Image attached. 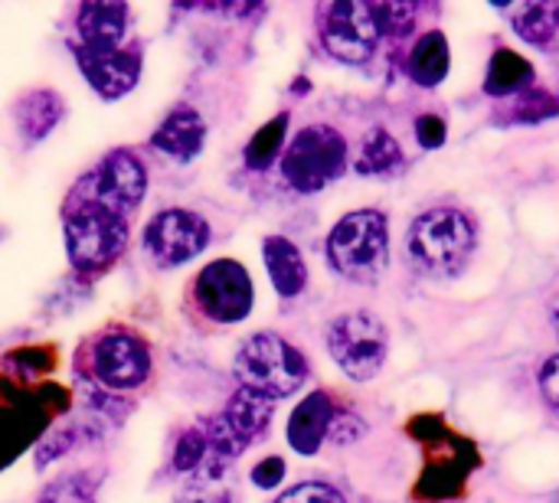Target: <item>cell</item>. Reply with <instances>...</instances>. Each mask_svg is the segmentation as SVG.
Returning <instances> with one entry per match:
<instances>
[{
	"label": "cell",
	"instance_id": "603a6c76",
	"mask_svg": "<svg viewBox=\"0 0 559 503\" xmlns=\"http://www.w3.org/2000/svg\"><path fill=\"white\" fill-rule=\"evenodd\" d=\"M59 118H62V98L49 88H36L16 105V124L29 141L46 137Z\"/></svg>",
	"mask_w": 559,
	"mask_h": 503
},
{
	"label": "cell",
	"instance_id": "d6a6232c",
	"mask_svg": "<svg viewBox=\"0 0 559 503\" xmlns=\"http://www.w3.org/2000/svg\"><path fill=\"white\" fill-rule=\"evenodd\" d=\"M282 478H285V462H282V458H265V462H259L255 471H252V481H255L262 491L278 488Z\"/></svg>",
	"mask_w": 559,
	"mask_h": 503
},
{
	"label": "cell",
	"instance_id": "ac0fdd59",
	"mask_svg": "<svg viewBox=\"0 0 559 503\" xmlns=\"http://www.w3.org/2000/svg\"><path fill=\"white\" fill-rule=\"evenodd\" d=\"M511 26L514 33L534 46V49H550L559 36V3L557 0H527V3H511Z\"/></svg>",
	"mask_w": 559,
	"mask_h": 503
},
{
	"label": "cell",
	"instance_id": "5bb4252c",
	"mask_svg": "<svg viewBox=\"0 0 559 503\" xmlns=\"http://www.w3.org/2000/svg\"><path fill=\"white\" fill-rule=\"evenodd\" d=\"M75 26L82 36V49L92 52L121 49L131 33V13L124 3H85L79 7Z\"/></svg>",
	"mask_w": 559,
	"mask_h": 503
},
{
	"label": "cell",
	"instance_id": "9a60e30c",
	"mask_svg": "<svg viewBox=\"0 0 559 503\" xmlns=\"http://www.w3.org/2000/svg\"><path fill=\"white\" fill-rule=\"evenodd\" d=\"M334 403L328 393H311L298 403V409L288 419V445L298 455H318L324 439L334 426Z\"/></svg>",
	"mask_w": 559,
	"mask_h": 503
},
{
	"label": "cell",
	"instance_id": "44dd1931",
	"mask_svg": "<svg viewBox=\"0 0 559 503\" xmlns=\"http://www.w3.org/2000/svg\"><path fill=\"white\" fill-rule=\"evenodd\" d=\"M534 82V65L514 52V49H495L491 56V65H488V75H485V92L495 95V98H508V95H521L527 92Z\"/></svg>",
	"mask_w": 559,
	"mask_h": 503
},
{
	"label": "cell",
	"instance_id": "52a82bcc",
	"mask_svg": "<svg viewBox=\"0 0 559 503\" xmlns=\"http://www.w3.org/2000/svg\"><path fill=\"white\" fill-rule=\"evenodd\" d=\"M85 363H88V373L95 376V383L105 390H115V393H131V390L144 386V380L151 376L147 344L138 334L121 331V327L98 334L85 350Z\"/></svg>",
	"mask_w": 559,
	"mask_h": 503
},
{
	"label": "cell",
	"instance_id": "3957f363",
	"mask_svg": "<svg viewBox=\"0 0 559 503\" xmlns=\"http://www.w3.org/2000/svg\"><path fill=\"white\" fill-rule=\"evenodd\" d=\"M328 259L347 278H373L390 262V223L380 209H354L328 236Z\"/></svg>",
	"mask_w": 559,
	"mask_h": 503
},
{
	"label": "cell",
	"instance_id": "4316f807",
	"mask_svg": "<svg viewBox=\"0 0 559 503\" xmlns=\"http://www.w3.org/2000/svg\"><path fill=\"white\" fill-rule=\"evenodd\" d=\"M559 115V98L544 92V88H527L518 95L514 108H511V121L514 124H540Z\"/></svg>",
	"mask_w": 559,
	"mask_h": 503
},
{
	"label": "cell",
	"instance_id": "836d02e7",
	"mask_svg": "<svg viewBox=\"0 0 559 503\" xmlns=\"http://www.w3.org/2000/svg\"><path fill=\"white\" fill-rule=\"evenodd\" d=\"M550 324H554L559 337V295H554V301H550Z\"/></svg>",
	"mask_w": 559,
	"mask_h": 503
},
{
	"label": "cell",
	"instance_id": "484cf974",
	"mask_svg": "<svg viewBox=\"0 0 559 503\" xmlns=\"http://www.w3.org/2000/svg\"><path fill=\"white\" fill-rule=\"evenodd\" d=\"M98 494V475L92 471H69L59 475L36 503H95Z\"/></svg>",
	"mask_w": 559,
	"mask_h": 503
},
{
	"label": "cell",
	"instance_id": "d6986e66",
	"mask_svg": "<svg viewBox=\"0 0 559 503\" xmlns=\"http://www.w3.org/2000/svg\"><path fill=\"white\" fill-rule=\"evenodd\" d=\"M452 69V49L442 29H429L426 36H419V43L409 52V75L416 85L423 88H436L445 82Z\"/></svg>",
	"mask_w": 559,
	"mask_h": 503
},
{
	"label": "cell",
	"instance_id": "d4e9b609",
	"mask_svg": "<svg viewBox=\"0 0 559 503\" xmlns=\"http://www.w3.org/2000/svg\"><path fill=\"white\" fill-rule=\"evenodd\" d=\"M285 134H288V115L282 111V115H275L269 124H262V128L255 131V137H252L249 147H246V164H249L252 170L272 167V160L282 154Z\"/></svg>",
	"mask_w": 559,
	"mask_h": 503
},
{
	"label": "cell",
	"instance_id": "7c38bea8",
	"mask_svg": "<svg viewBox=\"0 0 559 503\" xmlns=\"http://www.w3.org/2000/svg\"><path fill=\"white\" fill-rule=\"evenodd\" d=\"M79 69L85 72L88 85L102 95V98H121L138 85L141 75V52L138 49H105V52H92V49H79L75 52Z\"/></svg>",
	"mask_w": 559,
	"mask_h": 503
},
{
	"label": "cell",
	"instance_id": "4dcf8cb0",
	"mask_svg": "<svg viewBox=\"0 0 559 503\" xmlns=\"http://www.w3.org/2000/svg\"><path fill=\"white\" fill-rule=\"evenodd\" d=\"M416 137L423 151H439L449 137V124L439 115H419L416 118Z\"/></svg>",
	"mask_w": 559,
	"mask_h": 503
},
{
	"label": "cell",
	"instance_id": "ba28073f",
	"mask_svg": "<svg viewBox=\"0 0 559 503\" xmlns=\"http://www.w3.org/2000/svg\"><path fill=\"white\" fill-rule=\"evenodd\" d=\"M252 278L233 259L210 262L193 282V308L219 327L246 321L252 311Z\"/></svg>",
	"mask_w": 559,
	"mask_h": 503
},
{
	"label": "cell",
	"instance_id": "277c9868",
	"mask_svg": "<svg viewBox=\"0 0 559 503\" xmlns=\"http://www.w3.org/2000/svg\"><path fill=\"white\" fill-rule=\"evenodd\" d=\"M347 170V141L331 124L301 128L282 154V173L298 193H318Z\"/></svg>",
	"mask_w": 559,
	"mask_h": 503
},
{
	"label": "cell",
	"instance_id": "5b68a950",
	"mask_svg": "<svg viewBox=\"0 0 559 503\" xmlns=\"http://www.w3.org/2000/svg\"><path fill=\"white\" fill-rule=\"evenodd\" d=\"M328 350L341 373L354 383L380 376L390 354V334L370 311H347L328 327Z\"/></svg>",
	"mask_w": 559,
	"mask_h": 503
},
{
	"label": "cell",
	"instance_id": "8fae6325",
	"mask_svg": "<svg viewBox=\"0 0 559 503\" xmlns=\"http://www.w3.org/2000/svg\"><path fill=\"white\" fill-rule=\"evenodd\" d=\"M85 187H88V203L131 219L144 196L147 173H144V164L131 151H115L95 167Z\"/></svg>",
	"mask_w": 559,
	"mask_h": 503
},
{
	"label": "cell",
	"instance_id": "7402d4cb",
	"mask_svg": "<svg viewBox=\"0 0 559 503\" xmlns=\"http://www.w3.org/2000/svg\"><path fill=\"white\" fill-rule=\"evenodd\" d=\"M400 167H403V151H400L396 137L386 128H373L360 141V151L354 157V170L364 177H386V173H396Z\"/></svg>",
	"mask_w": 559,
	"mask_h": 503
},
{
	"label": "cell",
	"instance_id": "83f0119b",
	"mask_svg": "<svg viewBox=\"0 0 559 503\" xmlns=\"http://www.w3.org/2000/svg\"><path fill=\"white\" fill-rule=\"evenodd\" d=\"M373 10V20H377V29L380 36H409L413 26H416V7L413 3H403V0H386V3H370Z\"/></svg>",
	"mask_w": 559,
	"mask_h": 503
},
{
	"label": "cell",
	"instance_id": "1f68e13d",
	"mask_svg": "<svg viewBox=\"0 0 559 503\" xmlns=\"http://www.w3.org/2000/svg\"><path fill=\"white\" fill-rule=\"evenodd\" d=\"M540 393H544V403L550 406V412L559 419V354L550 357L544 367H540Z\"/></svg>",
	"mask_w": 559,
	"mask_h": 503
},
{
	"label": "cell",
	"instance_id": "2e32d148",
	"mask_svg": "<svg viewBox=\"0 0 559 503\" xmlns=\"http://www.w3.org/2000/svg\"><path fill=\"white\" fill-rule=\"evenodd\" d=\"M203 141H206V124L190 105H177L151 137V144L174 160H193L203 151Z\"/></svg>",
	"mask_w": 559,
	"mask_h": 503
},
{
	"label": "cell",
	"instance_id": "e0dca14e",
	"mask_svg": "<svg viewBox=\"0 0 559 503\" xmlns=\"http://www.w3.org/2000/svg\"><path fill=\"white\" fill-rule=\"evenodd\" d=\"M262 255H265V268H269L275 291L282 298H298L308 285V265L298 245L288 242L285 236H269L262 242Z\"/></svg>",
	"mask_w": 559,
	"mask_h": 503
},
{
	"label": "cell",
	"instance_id": "f546056e",
	"mask_svg": "<svg viewBox=\"0 0 559 503\" xmlns=\"http://www.w3.org/2000/svg\"><path fill=\"white\" fill-rule=\"evenodd\" d=\"M275 503H347V498L337 488H331V484L305 481V484L288 488L282 498H275Z\"/></svg>",
	"mask_w": 559,
	"mask_h": 503
},
{
	"label": "cell",
	"instance_id": "9c48e42d",
	"mask_svg": "<svg viewBox=\"0 0 559 503\" xmlns=\"http://www.w3.org/2000/svg\"><path fill=\"white\" fill-rule=\"evenodd\" d=\"M206 245H210V223L193 209L170 206L157 213L144 229V252L160 268L183 265L197 259Z\"/></svg>",
	"mask_w": 559,
	"mask_h": 503
},
{
	"label": "cell",
	"instance_id": "8992f818",
	"mask_svg": "<svg viewBox=\"0 0 559 503\" xmlns=\"http://www.w3.org/2000/svg\"><path fill=\"white\" fill-rule=\"evenodd\" d=\"M128 239V219L115 216L95 203H79V209L66 213V252L79 272L108 268Z\"/></svg>",
	"mask_w": 559,
	"mask_h": 503
},
{
	"label": "cell",
	"instance_id": "4fadbf2b",
	"mask_svg": "<svg viewBox=\"0 0 559 503\" xmlns=\"http://www.w3.org/2000/svg\"><path fill=\"white\" fill-rule=\"evenodd\" d=\"M43 422L46 409L36 403V393H20L10 390V383H0V465L10 462Z\"/></svg>",
	"mask_w": 559,
	"mask_h": 503
},
{
	"label": "cell",
	"instance_id": "6da1fadb",
	"mask_svg": "<svg viewBox=\"0 0 559 503\" xmlns=\"http://www.w3.org/2000/svg\"><path fill=\"white\" fill-rule=\"evenodd\" d=\"M475 245H478L475 219L459 206L426 209L423 216L413 219L406 236V249L416 268L439 278L459 275L468 265Z\"/></svg>",
	"mask_w": 559,
	"mask_h": 503
},
{
	"label": "cell",
	"instance_id": "30bf717a",
	"mask_svg": "<svg viewBox=\"0 0 559 503\" xmlns=\"http://www.w3.org/2000/svg\"><path fill=\"white\" fill-rule=\"evenodd\" d=\"M321 43L341 62H350V65L367 62L380 43V29H377L370 3L364 0L328 3L321 16Z\"/></svg>",
	"mask_w": 559,
	"mask_h": 503
},
{
	"label": "cell",
	"instance_id": "7a4b0ae2",
	"mask_svg": "<svg viewBox=\"0 0 559 503\" xmlns=\"http://www.w3.org/2000/svg\"><path fill=\"white\" fill-rule=\"evenodd\" d=\"M236 380L242 390L272 403L298 393L308 380V360L278 334H252L236 350Z\"/></svg>",
	"mask_w": 559,
	"mask_h": 503
},
{
	"label": "cell",
	"instance_id": "f1b7e54d",
	"mask_svg": "<svg viewBox=\"0 0 559 503\" xmlns=\"http://www.w3.org/2000/svg\"><path fill=\"white\" fill-rule=\"evenodd\" d=\"M203 465H206V435H203V429L197 426V429H187V432L180 435V442H177V448H174V468H177L180 475H197Z\"/></svg>",
	"mask_w": 559,
	"mask_h": 503
},
{
	"label": "cell",
	"instance_id": "ffe728a7",
	"mask_svg": "<svg viewBox=\"0 0 559 503\" xmlns=\"http://www.w3.org/2000/svg\"><path fill=\"white\" fill-rule=\"evenodd\" d=\"M272 409H275V403L272 399H265V396H259V393H249V390H242L239 386V393L226 403V412H223V419H226V426L249 445V442H255L265 429H269V422H272Z\"/></svg>",
	"mask_w": 559,
	"mask_h": 503
},
{
	"label": "cell",
	"instance_id": "cb8c5ba5",
	"mask_svg": "<svg viewBox=\"0 0 559 503\" xmlns=\"http://www.w3.org/2000/svg\"><path fill=\"white\" fill-rule=\"evenodd\" d=\"M177 503H236V481L223 468H203L190 475Z\"/></svg>",
	"mask_w": 559,
	"mask_h": 503
}]
</instances>
